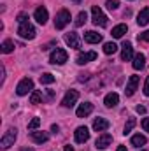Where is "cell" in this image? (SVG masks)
I'll return each mask as SVG.
<instances>
[{
    "label": "cell",
    "instance_id": "11",
    "mask_svg": "<svg viewBox=\"0 0 149 151\" xmlns=\"http://www.w3.org/2000/svg\"><path fill=\"white\" fill-rule=\"evenodd\" d=\"M137 86H139V76H130V79L126 83V90H125L126 97H132L137 91Z\"/></svg>",
    "mask_w": 149,
    "mask_h": 151
},
{
    "label": "cell",
    "instance_id": "27",
    "mask_svg": "<svg viewBox=\"0 0 149 151\" xmlns=\"http://www.w3.org/2000/svg\"><path fill=\"white\" fill-rule=\"evenodd\" d=\"M116 51H117V46H116L114 42H105V44H104V53H105V55H114Z\"/></svg>",
    "mask_w": 149,
    "mask_h": 151
},
{
    "label": "cell",
    "instance_id": "22",
    "mask_svg": "<svg viewBox=\"0 0 149 151\" xmlns=\"http://www.w3.org/2000/svg\"><path fill=\"white\" fill-rule=\"evenodd\" d=\"M137 23H139L140 27H146V25L149 23V7L142 9V11L139 12V16H137Z\"/></svg>",
    "mask_w": 149,
    "mask_h": 151
},
{
    "label": "cell",
    "instance_id": "33",
    "mask_svg": "<svg viewBox=\"0 0 149 151\" xmlns=\"http://www.w3.org/2000/svg\"><path fill=\"white\" fill-rule=\"evenodd\" d=\"M144 95L149 97V76L146 77V83H144Z\"/></svg>",
    "mask_w": 149,
    "mask_h": 151
},
{
    "label": "cell",
    "instance_id": "9",
    "mask_svg": "<svg viewBox=\"0 0 149 151\" xmlns=\"http://www.w3.org/2000/svg\"><path fill=\"white\" fill-rule=\"evenodd\" d=\"M74 137H75V142H79V144H84V142L90 139V130H88L86 127H79V128H75Z\"/></svg>",
    "mask_w": 149,
    "mask_h": 151
},
{
    "label": "cell",
    "instance_id": "19",
    "mask_svg": "<svg viewBox=\"0 0 149 151\" xmlns=\"http://www.w3.org/2000/svg\"><path fill=\"white\" fill-rule=\"evenodd\" d=\"M84 40H86L88 44H98V42H102V35L97 34L95 30H90V32L84 34Z\"/></svg>",
    "mask_w": 149,
    "mask_h": 151
},
{
    "label": "cell",
    "instance_id": "34",
    "mask_svg": "<svg viewBox=\"0 0 149 151\" xmlns=\"http://www.w3.org/2000/svg\"><path fill=\"white\" fill-rule=\"evenodd\" d=\"M139 40H149V30H146V32H142V34L139 35Z\"/></svg>",
    "mask_w": 149,
    "mask_h": 151
},
{
    "label": "cell",
    "instance_id": "40",
    "mask_svg": "<svg viewBox=\"0 0 149 151\" xmlns=\"http://www.w3.org/2000/svg\"><path fill=\"white\" fill-rule=\"evenodd\" d=\"M63 151H74V148H72V146H70V144H67V146H65V148H63Z\"/></svg>",
    "mask_w": 149,
    "mask_h": 151
},
{
    "label": "cell",
    "instance_id": "4",
    "mask_svg": "<svg viewBox=\"0 0 149 151\" xmlns=\"http://www.w3.org/2000/svg\"><path fill=\"white\" fill-rule=\"evenodd\" d=\"M91 16H93V25H97V27H107V16L102 12V9L98 5L91 7Z\"/></svg>",
    "mask_w": 149,
    "mask_h": 151
},
{
    "label": "cell",
    "instance_id": "17",
    "mask_svg": "<svg viewBox=\"0 0 149 151\" xmlns=\"http://www.w3.org/2000/svg\"><path fill=\"white\" fill-rule=\"evenodd\" d=\"M117 102H119V95L116 93V91H111V93H107L105 95V99H104V104H105V107H116L117 106Z\"/></svg>",
    "mask_w": 149,
    "mask_h": 151
},
{
    "label": "cell",
    "instance_id": "36",
    "mask_svg": "<svg viewBox=\"0 0 149 151\" xmlns=\"http://www.w3.org/2000/svg\"><path fill=\"white\" fill-rule=\"evenodd\" d=\"M81 83H84V81H88L90 79V74H79V77H77Z\"/></svg>",
    "mask_w": 149,
    "mask_h": 151
},
{
    "label": "cell",
    "instance_id": "38",
    "mask_svg": "<svg viewBox=\"0 0 149 151\" xmlns=\"http://www.w3.org/2000/svg\"><path fill=\"white\" fill-rule=\"evenodd\" d=\"M51 46H56V42L53 40V42H49V44H44V46H42V51H47V49H49Z\"/></svg>",
    "mask_w": 149,
    "mask_h": 151
},
{
    "label": "cell",
    "instance_id": "2",
    "mask_svg": "<svg viewBox=\"0 0 149 151\" xmlns=\"http://www.w3.org/2000/svg\"><path fill=\"white\" fill-rule=\"evenodd\" d=\"M16 137H18V130H16V128H9V130L4 134V137L0 139V148H2V150H9L11 146H14Z\"/></svg>",
    "mask_w": 149,
    "mask_h": 151
},
{
    "label": "cell",
    "instance_id": "6",
    "mask_svg": "<svg viewBox=\"0 0 149 151\" xmlns=\"http://www.w3.org/2000/svg\"><path fill=\"white\" fill-rule=\"evenodd\" d=\"M35 28L30 25V23H25V25H19V28H18V35L21 39H28V40H32V39H35Z\"/></svg>",
    "mask_w": 149,
    "mask_h": 151
},
{
    "label": "cell",
    "instance_id": "42",
    "mask_svg": "<svg viewBox=\"0 0 149 151\" xmlns=\"http://www.w3.org/2000/svg\"><path fill=\"white\" fill-rule=\"evenodd\" d=\"M19 151H34V150H32V148H21Z\"/></svg>",
    "mask_w": 149,
    "mask_h": 151
},
{
    "label": "cell",
    "instance_id": "30",
    "mask_svg": "<svg viewBox=\"0 0 149 151\" xmlns=\"http://www.w3.org/2000/svg\"><path fill=\"white\" fill-rule=\"evenodd\" d=\"M105 5H107V9L114 11V9H117V7H119V0H107V2H105Z\"/></svg>",
    "mask_w": 149,
    "mask_h": 151
},
{
    "label": "cell",
    "instance_id": "20",
    "mask_svg": "<svg viewBox=\"0 0 149 151\" xmlns=\"http://www.w3.org/2000/svg\"><path fill=\"white\" fill-rule=\"evenodd\" d=\"M128 32V27L125 25V23H121V25H116L114 28H112V32H111V35L114 39H121L125 34Z\"/></svg>",
    "mask_w": 149,
    "mask_h": 151
},
{
    "label": "cell",
    "instance_id": "1",
    "mask_svg": "<svg viewBox=\"0 0 149 151\" xmlns=\"http://www.w3.org/2000/svg\"><path fill=\"white\" fill-rule=\"evenodd\" d=\"M70 12L67 11V9H62V11H58V14H56V18H54V28L56 30H62V28H65L69 23H70Z\"/></svg>",
    "mask_w": 149,
    "mask_h": 151
},
{
    "label": "cell",
    "instance_id": "25",
    "mask_svg": "<svg viewBox=\"0 0 149 151\" xmlns=\"http://www.w3.org/2000/svg\"><path fill=\"white\" fill-rule=\"evenodd\" d=\"M40 100H44V97H42V91L34 90V91H32V95H30V104H40Z\"/></svg>",
    "mask_w": 149,
    "mask_h": 151
},
{
    "label": "cell",
    "instance_id": "8",
    "mask_svg": "<svg viewBox=\"0 0 149 151\" xmlns=\"http://www.w3.org/2000/svg\"><path fill=\"white\" fill-rule=\"evenodd\" d=\"M65 44L69 46V47H72V49H79L81 47V39L79 35L75 34V32H69V34H65Z\"/></svg>",
    "mask_w": 149,
    "mask_h": 151
},
{
    "label": "cell",
    "instance_id": "29",
    "mask_svg": "<svg viewBox=\"0 0 149 151\" xmlns=\"http://www.w3.org/2000/svg\"><path fill=\"white\" fill-rule=\"evenodd\" d=\"M135 118H128V121H126V125H125V130H123V134L126 135V134H130L132 130H133V127H135Z\"/></svg>",
    "mask_w": 149,
    "mask_h": 151
},
{
    "label": "cell",
    "instance_id": "24",
    "mask_svg": "<svg viewBox=\"0 0 149 151\" xmlns=\"http://www.w3.org/2000/svg\"><path fill=\"white\" fill-rule=\"evenodd\" d=\"M146 142H148V139H146L144 135H140V134H137V135L132 137V144H133L135 148H140V146H144Z\"/></svg>",
    "mask_w": 149,
    "mask_h": 151
},
{
    "label": "cell",
    "instance_id": "43",
    "mask_svg": "<svg viewBox=\"0 0 149 151\" xmlns=\"http://www.w3.org/2000/svg\"><path fill=\"white\" fill-rule=\"evenodd\" d=\"M72 2H75V4H79V2H81V0H72Z\"/></svg>",
    "mask_w": 149,
    "mask_h": 151
},
{
    "label": "cell",
    "instance_id": "39",
    "mask_svg": "<svg viewBox=\"0 0 149 151\" xmlns=\"http://www.w3.org/2000/svg\"><path fill=\"white\" fill-rule=\"evenodd\" d=\"M51 132H53V134H58V132H60V127H58V125H53V127H51Z\"/></svg>",
    "mask_w": 149,
    "mask_h": 151
},
{
    "label": "cell",
    "instance_id": "15",
    "mask_svg": "<svg viewBox=\"0 0 149 151\" xmlns=\"http://www.w3.org/2000/svg\"><path fill=\"white\" fill-rule=\"evenodd\" d=\"M133 56H135V55H133L132 44H130V42H125V44H123V51H121V60H123V62H130Z\"/></svg>",
    "mask_w": 149,
    "mask_h": 151
},
{
    "label": "cell",
    "instance_id": "26",
    "mask_svg": "<svg viewBox=\"0 0 149 151\" xmlns=\"http://www.w3.org/2000/svg\"><path fill=\"white\" fill-rule=\"evenodd\" d=\"M54 76L53 74H49V72H46V74H42L40 76V84H53L54 83Z\"/></svg>",
    "mask_w": 149,
    "mask_h": 151
},
{
    "label": "cell",
    "instance_id": "31",
    "mask_svg": "<svg viewBox=\"0 0 149 151\" xmlns=\"http://www.w3.org/2000/svg\"><path fill=\"white\" fill-rule=\"evenodd\" d=\"M39 125H40V118H34V119L28 123V130H35Z\"/></svg>",
    "mask_w": 149,
    "mask_h": 151
},
{
    "label": "cell",
    "instance_id": "14",
    "mask_svg": "<svg viewBox=\"0 0 149 151\" xmlns=\"http://www.w3.org/2000/svg\"><path fill=\"white\" fill-rule=\"evenodd\" d=\"M111 142H112V135H111V134H102V135H98V139H97L95 146H97L98 150H105Z\"/></svg>",
    "mask_w": 149,
    "mask_h": 151
},
{
    "label": "cell",
    "instance_id": "41",
    "mask_svg": "<svg viewBox=\"0 0 149 151\" xmlns=\"http://www.w3.org/2000/svg\"><path fill=\"white\" fill-rule=\"evenodd\" d=\"M117 151H126V146H117Z\"/></svg>",
    "mask_w": 149,
    "mask_h": 151
},
{
    "label": "cell",
    "instance_id": "18",
    "mask_svg": "<svg viewBox=\"0 0 149 151\" xmlns=\"http://www.w3.org/2000/svg\"><path fill=\"white\" fill-rule=\"evenodd\" d=\"M133 69L135 70H140V69H144L146 67V55L144 53H137L135 56H133Z\"/></svg>",
    "mask_w": 149,
    "mask_h": 151
},
{
    "label": "cell",
    "instance_id": "16",
    "mask_svg": "<svg viewBox=\"0 0 149 151\" xmlns=\"http://www.w3.org/2000/svg\"><path fill=\"white\" fill-rule=\"evenodd\" d=\"M109 127H111V123H109L105 118H97V119L93 121V130H95V132H105Z\"/></svg>",
    "mask_w": 149,
    "mask_h": 151
},
{
    "label": "cell",
    "instance_id": "10",
    "mask_svg": "<svg viewBox=\"0 0 149 151\" xmlns=\"http://www.w3.org/2000/svg\"><path fill=\"white\" fill-rule=\"evenodd\" d=\"M93 60H97V53H95V51H88V53H81V55L75 58V63H77V65H86V63H90V62H93Z\"/></svg>",
    "mask_w": 149,
    "mask_h": 151
},
{
    "label": "cell",
    "instance_id": "3",
    "mask_svg": "<svg viewBox=\"0 0 149 151\" xmlns=\"http://www.w3.org/2000/svg\"><path fill=\"white\" fill-rule=\"evenodd\" d=\"M30 91H34V81L30 77H23L16 86V93L19 97H23V95H28Z\"/></svg>",
    "mask_w": 149,
    "mask_h": 151
},
{
    "label": "cell",
    "instance_id": "37",
    "mask_svg": "<svg viewBox=\"0 0 149 151\" xmlns=\"http://www.w3.org/2000/svg\"><path fill=\"white\" fill-rule=\"evenodd\" d=\"M135 111H137L139 114H146V107H144V106H137Z\"/></svg>",
    "mask_w": 149,
    "mask_h": 151
},
{
    "label": "cell",
    "instance_id": "13",
    "mask_svg": "<svg viewBox=\"0 0 149 151\" xmlns=\"http://www.w3.org/2000/svg\"><path fill=\"white\" fill-rule=\"evenodd\" d=\"M93 113V104H90V102H84V104H81L79 107H77V118H86V116H90V114Z\"/></svg>",
    "mask_w": 149,
    "mask_h": 151
},
{
    "label": "cell",
    "instance_id": "7",
    "mask_svg": "<svg viewBox=\"0 0 149 151\" xmlns=\"http://www.w3.org/2000/svg\"><path fill=\"white\" fill-rule=\"evenodd\" d=\"M77 99H79V91H77V90H69V91L65 93L63 100H62V106H63V107H72L75 102H77Z\"/></svg>",
    "mask_w": 149,
    "mask_h": 151
},
{
    "label": "cell",
    "instance_id": "28",
    "mask_svg": "<svg viewBox=\"0 0 149 151\" xmlns=\"http://www.w3.org/2000/svg\"><path fill=\"white\" fill-rule=\"evenodd\" d=\"M86 19H88L86 11H81V12L77 14V19H75V27H82V25L86 23Z\"/></svg>",
    "mask_w": 149,
    "mask_h": 151
},
{
    "label": "cell",
    "instance_id": "12",
    "mask_svg": "<svg viewBox=\"0 0 149 151\" xmlns=\"http://www.w3.org/2000/svg\"><path fill=\"white\" fill-rule=\"evenodd\" d=\"M34 16H35V19H37L39 25H46V23H47V18H49V14H47V9H46V7H42V5L35 9Z\"/></svg>",
    "mask_w": 149,
    "mask_h": 151
},
{
    "label": "cell",
    "instance_id": "32",
    "mask_svg": "<svg viewBox=\"0 0 149 151\" xmlns=\"http://www.w3.org/2000/svg\"><path fill=\"white\" fill-rule=\"evenodd\" d=\"M19 25H25V23H28V16L25 14V12H21V14H18V19H16Z\"/></svg>",
    "mask_w": 149,
    "mask_h": 151
},
{
    "label": "cell",
    "instance_id": "21",
    "mask_svg": "<svg viewBox=\"0 0 149 151\" xmlns=\"http://www.w3.org/2000/svg\"><path fill=\"white\" fill-rule=\"evenodd\" d=\"M30 137H32V141L37 142V144H42V142H46V141L49 139L47 132H30Z\"/></svg>",
    "mask_w": 149,
    "mask_h": 151
},
{
    "label": "cell",
    "instance_id": "35",
    "mask_svg": "<svg viewBox=\"0 0 149 151\" xmlns=\"http://www.w3.org/2000/svg\"><path fill=\"white\" fill-rule=\"evenodd\" d=\"M142 128H144L146 132H149V118H144V119H142Z\"/></svg>",
    "mask_w": 149,
    "mask_h": 151
},
{
    "label": "cell",
    "instance_id": "5",
    "mask_svg": "<svg viewBox=\"0 0 149 151\" xmlns=\"http://www.w3.org/2000/svg\"><path fill=\"white\" fill-rule=\"evenodd\" d=\"M67 60H69L67 51H65V49H60V47H56V49L51 53V56H49V62H51L53 65H63Z\"/></svg>",
    "mask_w": 149,
    "mask_h": 151
},
{
    "label": "cell",
    "instance_id": "23",
    "mask_svg": "<svg viewBox=\"0 0 149 151\" xmlns=\"http://www.w3.org/2000/svg\"><path fill=\"white\" fill-rule=\"evenodd\" d=\"M0 49H2V53H4V55H9V53H12V49H14V42H12L11 39H7V40H4V42H2Z\"/></svg>",
    "mask_w": 149,
    "mask_h": 151
}]
</instances>
